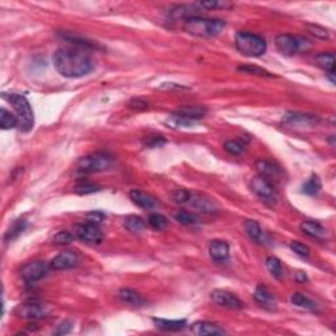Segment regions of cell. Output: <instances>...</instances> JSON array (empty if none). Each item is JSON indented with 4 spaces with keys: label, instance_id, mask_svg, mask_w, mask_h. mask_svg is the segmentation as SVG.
<instances>
[{
    "label": "cell",
    "instance_id": "f35d334b",
    "mask_svg": "<svg viewBox=\"0 0 336 336\" xmlns=\"http://www.w3.org/2000/svg\"><path fill=\"white\" fill-rule=\"evenodd\" d=\"M223 148L231 155H241L244 151V145L239 141H228L225 142Z\"/></svg>",
    "mask_w": 336,
    "mask_h": 336
},
{
    "label": "cell",
    "instance_id": "e0dca14e",
    "mask_svg": "<svg viewBox=\"0 0 336 336\" xmlns=\"http://www.w3.org/2000/svg\"><path fill=\"white\" fill-rule=\"evenodd\" d=\"M192 332L196 335H222L225 329L211 322H196L191 327Z\"/></svg>",
    "mask_w": 336,
    "mask_h": 336
},
{
    "label": "cell",
    "instance_id": "7402d4cb",
    "mask_svg": "<svg viewBox=\"0 0 336 336\" xmlns=\"http://www.w3.org/2000/svg\"><path fill=\"white\" fill-rule=\"evenodd\" d=\"M254 298L257 303H260L261 306H273L274 305L273 294L270 293L268 288H265L264 285H259L255 289Z\"/></svg>",
    "mask_w": 336,
    "mask_h": 336
},
{
    "label": "cell",
    "instance_id": "484cf974",
    "mask_svg": "<svg viewBox=\"0 0 336 336\" xmlns=\"http://www.w3.org/2000/svg\"><path fill=\"white\" fill-rule=\"evenodd\" d=\"M244 229L247 231L248 237L252 239V241L257 242V243H263L264 242V231L261 230L260 225L257 223L256 221H247L244 223Z\"/></svg>",
    "mask_w": 336,
    "mask_h": 336
},
{
    "label": "cell",
    "instance_id": "52a82bcc",
    "mask_svg": "<svg viewBox=\"0 0 336 336\" xmlns=\"http://www.w3.org/2000/svg\"><path fill=\"white\" fill-rule=\"evenodd\" d=\"M274 45L283 55L292 57L302 49V38L292 34H280L276 37Z\"/></svg>",
    "mask_w": 336,
    "mask_h": 336
},
{
    "label": "cell",
    "instance_id": "ac0fdd59",
    "mask_svg": "<svg viewBox=\"0 0 336 336\" xmlns=\"http://www.w3.org/2000/svg\"><path fill=\"white\" fill-rule=\"evenodd\" d=\"M119 298L126 305H130V306H143L145 305V300H143V297L138 293V292H135L133 289H129V288H124L119 292Z\"/></svg>",
    "mask_w": 336,
    "mask_h": 336
},
{
    "label": "cell",
    "instance_id": "d590c367",
    "mask_svg": "<svg viewBox=\"0 0 336 336\" xmlns=\"http://www.w3.org/2000/svg\"><path fill=\"white\" fill-rule=\"evenodd\" d=\"M100 187L96 184H92V183H82V184L76 185L75 188H74V192H75L76 195H92V193H96V192L100 191Z\"/></svg>",
    "mask_w": 336,
    "mask_h": 336
},
{
    "label": "cell",
    "instance_id": "f6af8a7d",
    "mask_svg": "<svg viewBox=\"0 0 336 336\" xmlns=\"http://www.w3.org/2000/svg\"><path fill=\"white\" fill-rule=\"evenodd\" d=\"M129 106L133 109H138V110H142V109H147L148 104L145 101V100H142V99H133L132 101L129 102Z\"/></svg>",
    "mask_w": 336,
    "mask_h": 336
},
{
    "label": "cell",
    "instance_id": "7bdbcfd3",
    "mask_svg": "<svg viewBox=\"0 0 336 336\" xmlns=\"http://www.w3.org/2000/svg\"><path fill=\"white\" fill-rule=\"evenodd\" d=\"M71 328H73V323L63 322L58 326V328L55 329V332L54 333H55V335H66V333H69L70 331H71Z\"/></svg>",
    "mask_w": 336,
    "mask_h": 336
},
{
    "label": "cell",
    "instance_id": "277c9868",
    "mask_svg": "<svg viewBox=\"0 0 336 336\" xmlns=\"http://www.w3.org/2000/svg\"><path fill=\"white\" fill-rule=\"evenodd\" d=\"M235 47L246 57H260L267 51V42L259 34L250 32H238L235 36Z\"/></svg>",
    "mask_w": 336,
    "mask_h": 336
},
{
    "label": "cell",
    "instance_id": "60d3db41",
    "mask_svg": "<svg viewBox=\"0 0 336 336\" xmlns=\"http://www.w3.org/2000/svg\"><path fill=\"white\" fill-rule=\"evenodd\" d=\"M290 248L293 251L294 254H297L298 256L307 257L310 255V248L307 247L306 244L301 243V242H292L290 243Z\"/></svg>",
    "mask_w": 336,
    "mask_h": 336
},
{
    "label": "cell",
    "instance_id": "ee69618b",
    "mask_svg": "<svg viewBox=\"0 0 336 336\" xmlns=\"http://www.w3.org/2000/svg\"><path fill=\"white\" fill-rule=\"evenodd\" d=\"M104 219V214L100 213V211H92V213H89L87 214V222H91V223H100V222Z\"/></svg>",
    "mask_w": 336,
    "mask_h": 336
},
{
    "label": "cell",
    "instance_id": "bcb514c9",
    "mask_svg": "<svg viewBox=\"0 0 336 336\" xmlns=\"http://www.w3.org/2000/svg\"><path fill=\"white\" fill-rule=\"evenodd\" d=\"M296 280L298 281V283H305V281H307V276L303 272H298V273L296 274Z\"/></svg>",
    "mask_w": 336,
    "mask_h": 336
},
{
    "label": "cell",
    "instance_id": "e575fe53",
    "mask_svg": "<svg viewBox=\"0 0 336 336\" xmlns=\"http://www.w3.org/2000/svg\"><path fill=\"white\" fill-rule=\"evenodd\" d=\"M305 28H306L310 34H313V36H315L316 38H319V40H328L329 38L328 30H327L326 28L320 27V25H316V24H306Z\"/></svg>",
    "mask_w": 336,
    "mask_h": 336
},
{
    "label": "cell",
    "instance_id": "603a6c76",
    "mask_svg": "<svg viewBox=\"0 0 336 336\" xmlns=\"http://www.w3.org/2000/svg\"><path fill=\"white\" fill-rule=\"evenodd\" d=\"M316 65L323 69L326 73H335V54L333 53H320L315 57Z\"/></svg>",
    "mask_w": 336,
    "mask_h": 336
},
{
    "label": "cell",
    "instance_id": "ab89813d",
    "mask_svg": "<svg viewBox=\"0 0 336 336\" xmlns=\"http://www.w3.org/2000/svg\"><path fill=\"white\" fill-rule=\"evenodd\" d=\"M198 7L205 8V10H215V8H230L233 7V4L228 3V2H215V0H210V2H201L198 3Z\"/></svg>",
    "mask_w": 336,
    "mask_h": 336
},
{
    "label": "cell",
    "instance_id": "5b68a950",
    "mask_svg": "<svg viewBox=\"0 0 336 336\" xmlns=\"http://www.w3.org/2000/svg\"><path fill=\"white\" fill-rule=\"evenodd\" d=\"M112 165V156L101 152L87 155L78 161V170L84 174H95L108 170Z\"/></svg>",
    "mask_w": 336,
    "mask_h": 336
},
{
    "label": "cell",
    "instance_id": "6da1fadb",
    "mask_svg": "<svg viewBox=\"0 0 336 336\" xmlns=\"http://www.w3.org/2000/svg\"><path fill=\"white\" fill-rule=\"evenodd\" d=\"M54 67L65 78L75 79L88 75L95 69V61L83 47H62L53 55Z\"/></svg>",
    "mask_w": 336,
    "mask_h": 336
},
{
    "label": "cell",
    "instance_id": "d6986e66",
    "mask_svg": "<svg viewBox=\"0 0 336 336\" xmlns=\"http://www.w3.org/2000/svg\"><path fill=\"white\" fill-rule=\"evenodd\" d=\"M300 229L303 234L309 235L311 238H315V239H323L326 237V230L323 228L322 225H319L318 222L314 221H303L300 225Z\"/></svg>",
    "mask_w": 336,
    "mask_h": 336
},
{
    "label": "cell",
    "instance_id": "7c38bea8",
    "mask_svg": "<svg viewBox=\"0 0 336 336\" xmlns=\"http://www.w3.org/2000/svg\"><path fill=\"white\" fill-rule=\"evenodd\" d=\"M79 263V257L75 252L73 251H65L61 252L60 255H57L53 260L50 261V268L53 270H63V269H70L78 265Z\"/></svg>",
    "mask_w": 336,
    "mask_h": 336
},
{
    "label": "cell",
    "instance_id": "7a4b0ae2",
    "mask_svg": "<svg viewBox=\"0 0 336 336\" xmlns=\"http://www.w3.org/2000/svg\"><path fill=\"white\" fill-rule=\"evenodd\" d=\"M184 32L196 37L210 38L222 33L225 29V21L218 19H205V17L195 16L184 20L183 25Z\"/></svg>",
    "mask_w": 336,
    "mask_h": 336
},
{
    "label": "cell",
    "instance_id": "3957f363",
    "mask_svg": "<svg viewBox=\"0 0 336 336\" xmlns=\"http://www.w3.org/2000/svg\"><path fill=\"white\" fill-rule=\"evenodd\" d=\"M3 97L14 106L19 120V129L23 133L30 132L34 126V113L27 97L17 93H3Z\"/></svg>",
    "mask_w": 336,
    "mask_h": 336
},
{
    "label": "cell",
    "instance_id": "4316f807",
    "mask_svg": "<svg viewBox=\"0 0 336 336\" xmlns=\"http://www.w3.org/2000/svg\"><path fill=\"white\" fill-rule=\"evenodd\" d=\"M285 121L289 125L309 126L314 122V117L307 115H301V113H288L287 117H285Z\"/></svg>",
    "mask_w": 336,
    "mask_h": 336
},
{
    "label": "cell",
    "instance_id": "8d00e7d4",
    "mask_svg": "<svg viewBox=\"0 0 336 336\" xmlns=\"http://www.w3.org/2000/svg\"><path fill=\"white\" fill-rule=\"evenodd\" d=\"M238 71L242 73L251 74V75H257V76H265V78H272V74H269L267 70L261 69V67L252 66V65H247V66H239Z\"/></svg>",
    "mask_w": 336,
    "mask_h": 336
},
{
    "label": "cell",
    "instance_id": "83f0119b",
    "mask_svg": "<svg viewBox=\"0 0 336 336\" xmlns=\"http://www.w3.org/2000/svg\"><path fill=\"white\" fill-rule=\"evenodd\" d=\"M0 126L4 130H8V129H14L16 126H19V120H17V116H15L14 113H11L10 110H7L6 108L0 109Z\"/></svg>",
    "mask_w": 336,
    "mask_h": 336
},
{
    "label": "cell",
    "instance_id": "f1b7e54d",
    "mask_svg": "<svg viewBox=\"0 0 336 336\" xmlns=\"http://www.w3.org/2000/svg\"><path fill=\"white\" fill-rule=\"evenodd\" d=\"M25 228H27V222L24 221V219H17V221H15L14 223L11 225V228L8 229L6 235H4V241L6 242L15 241V239H16V238L25 230Z\"/></svg>",
    "mask_w": 336,
    "mask_h": 336
},
{
    "label": "cell",
    "instance_id": "d6a6232c",
    "mask_svg": "<svg viewBox=\"0 0 336 336\" xmlns=\"http://www.w3.org/2000/svg\"><path fill=\"white\" fill-rule=\"evenodd\" d=\"M175 219L179 223L184 225V226H193V225L198 223V217L195 215L193 213H189V211H179L175 214Z\"/></svg>",
    "mask_w": 336,
    "mask_h": 336
},
{
    "label": "cell",
    "instance_id": "2e32d148",
    "mask_svg": "<svg viewBox=\"0 0 336 336\" xmlns=\"http://www.w3.org/2000/svg\"><path fill=\"white\" fill-rule=\"evenodd\" d=\"M129 197L137 206L142 209H152L156 205V200L151 195H148L146 192H142L139 189H133L129 193Z\"/></svg>",
    "mask_w": 336,
    "mask_h": 336
},
{
    "label": "cell",
    "instance_id": "9c48e42d",
    "mask_svg": "<svg viewBox=\"0 0 336 336\" xmlns=\"http://www.w3.org/2000/svg\"><path fill=\"white\" fill-rule=\"evenodd\" d=\"M75 234L80 241L88 244H99L102 241L101 230L97 225L91 222L78 225L75 228Z\"/></svg>",
    "mask_w": 336,
    "mask_h": 336
},
{
    "label": "cell",
    "instance_id": "ffe728a7",
    "mask_svg": "<svg viewBox=\"0 0 336 336\" xmlns=\"http://www.w3.org/2000/svg\"><path fill=\"white\" fill-rule=\"evenodd\" d=\"M154 324L158 328L163 329V331H170V332H174V331H182L183 328H185L187 326V322L184 319L180 320H168V319H161V318H154L152 319Z\"/></svg>",
    "mask_w": 336,
    "mask_h": 336
},
{
    "label": "cell",
    "instance_id": "4dcf8cb0",
    "mask_svg": "<svg viewBox=\"0 0 336 336\" xmlns=\"http://www.w3.org/2000/svg\"><path fill=\"white\" fill-rule=\"evenodd\" d=\"M265 265H267V269L269 270V273L272 274L276 278H281L284 274V268L281 261L274 256H268L267 260H265Z\"/></svg>",
    "mask_w": 336,
    "mask_h": 336
},
{
    "label": "cell",
    "instance_id": "4fadbf2b",
    "mask_svg": "<svg viewBox=\"0 0 336 336\" xmlns=\"http://www.w3.org/2000/svg\"><path fill=\"white\" fill-rule=\"evenodd\" d=\"M256 170L259 172V175L268 179L270 183L280 182L281 179H283V170L278 165L274 164V163H272V161L257 160Z\"/></svg>",
    "mask_w": 336,
    "mask_h": 336
},
{
    "label": "cell",
    "instance_id": "836d02e7",
    "mask_svg": "<svg viewBox=\"0 0 336 336\" xmlns=\"http://www.w3.org/2000/svg\"><path fill=\"white\" fill-rule=\"evenodd\" d=\"M148 225H150L154 230L160 231L164 230V229L167 228L168 221L164 215L159 214V213H154V214H151L148 217Z\"/></svg>",
    "mask_w": 336,
    "mask_h": 336
},
{
    "label": "cell",
    "instance_id": "8fae6325",
    "mask_svg": "<svg viewBox=\"0 0 336 336\" xmlns=\"http://www.w3.org/2000/svg\"><path fill=\"white\" fill-rule=\"evenodd\" d=\"M47 272V265L43 261H32V263H28L27 265H24L21 268V278H23L25 283L28 284H33L36 281L41 280Z\"/></svg>",
    "mask_w": 336,
    "mask_h": 336
},
{
    "label": "cell",
    "instance_id": "cb8c5ba5",
    "mask_svg": "<svg viewBox=\"0 0 336 336\" xmlns=\"http://www.w3.org/2000/svg\"><path fill=\"white\" fill-rule=\"evenodd\" d=\"M290 302L293 303L294 306L300 307V309L310 310V311H316V309H318L314 301H311L309 297L303 296L301 293H294L293 296L290 297Z\"/></svg>",
    "mask_w": 336,
    "mask_h": 336
},
{
    "label": "cell",
    "instance_id": "30bf717a",
    "mask_svg": "<svg viewBox=\"0 0 336 336\" xmlns=\"http://www.w3.org/2000/svg\"><path fill=\"white\" fill-rule=\"evenodd\" d=\"M17 315L23 318V319H41V318H45L49 314V309H47L46 305L40 302H27L23 303L21 306L17 307L16 310Z\"/></svg>",
    "mask_w": 336,
    "mask_h": 336
},
{
    "label": "cell",
    "instance_id": "8992f818",
    "mask_svg": "<svg viewBox=\"0 0 336 336\" xmlns=\"http://www.w3.org/2000/svg\"><path fill=\"white\" fill-rule=\"evenodd\" d=\"M251 189L259 198L264 202L273 205L277 201V193L274 191L273 183H270L268 179L257 175L251 180Z\"/></svg>",
    "mask_w": 336,
    "mask_h": 336
},
{
    "label": "cell",
    "instance_id": "74e56055",
    "mask_svg": "<svg viewBox=\"0 0 336 336\" xmlns=\"http://www.w3.org/2000/svg\"><path fill=\"white\" fill-rule=\"evenodd\" d=\"M74 235L70 234L69 231H60L53 237V243L57 246H67L74 242Z\"/></svg>",
    "mask_w": 336,
    "mask_h": 336
},
{
    "label": "cell",
    "instance_id": "9a60e30c",
    "mask_svg": "<svg viewBox=\"0 0 336 336\" xmlns=\"http://www.w3.org/2000/svg\"><path fill=\"white\" fill-rule=\"evenodd\" d=\"M229 254H230V247L229 244L225 241H211L209 244V255L214 261L217 263H223L229 259Z\"/></svg>",
    "mask_w": 336,
    "mask_h": 336
},
{
    "label": "cell",
    "instance_id": "b9f144b4",
    "mask_svg": "<svg viewBox=\"0 0 336 336\" xmlns=\"http://www.w3.org/2000/svg\"><path fill=\"white\" fill-rule=\"evenodd\" d=\"M192 193L188 192L187 189H178L174 195V200L179 204H188L189 198H191Z\"/></svg>",
    "mask_w": 336,
    "mask_h": 336
},
{
    "label": "cell",
    "instance_id": "d4e9b609",
    "mask_svg": "<svg viewBox=\"0 0 336 336\" xmlns=\"http://www.w3.org/2000/svg\"><path fill=\"white\" fill-rule=\"evenodd\" d=\"M188 204H191L193 208L198 209V210L204 211V213H210V211L215 210V205L213 204L211 200L204 197H198V196H191Z\"/></svg>",
    "mask_w": 336,
    "mask_h": 336
},
{
    "label": "cell",
    "instance_id": "44dd1931",
    "mask_svg": "<svg viewBox=\"0 0 336 336\" xmlns=\"http://www.w3.org/2000/svg\"><path fill=\"white\" fill-rule=\"evenodd\" d=\"M198 4H192V6H178L171 11V16L174 19H189V17H195L198 14Z\"/></svg>",
    "mask_w": 336,
    "mask_h": 336
},
{
    "label": "cell",
    "instance_id": "f546056e",
    "mask_svg": "<svg viewBox=\"0 0 336 336\" xmlns=\"http://www.w3.org/2000/svg\"><path fill=\"white\" fill-rule=\"evenodd\" d=\"M320 189H322V183H320V179L318 175L311 176L302 187L303 193H306V195L309 196L318 195Z\"/></svg>",
    "mask_w": 336,
    "mask_h": 336
},
{
    "label": "cell",
    "instance_id": "ba28073f",
    "mask_svg": "<svg viewBox=\"0 0 336 336\" xmlns=\"http://www.w3.org/2000/svg\"><path fill=\"white\" fill-rule=\"evenodd\" d=\"M211 301L217 303L218 306L225 307V309L230 310H241L244 307V303L242 302L234 293L228 292L223 289H217L213 290L210 294Z\"/></svg>",
    "mask_w": 336,
    "mask_h": 336
},
{
    "label": "cell",
    "instance_id": "1f68e13d",
    "mask_svg": "<svg viewBox=\"0 0 336 336\" xmlns=\"http://www.w3.org/2000/svg\"><path fill=\"white\" fill-rule=\"evenodd\" d=\"M125 228L128 229L130 233L137 234V233H141V231L146 228V223L141 217H137V215H129V217L125 219Z\"/></svg>",
    "mask_w": 336,
    "mask_h": 336
},
{
    "label": "cell",
    "instance_id": "5bb4252c",
    "mask_svg": "<svg viewBox=\"0 0 336 336\" xmlns=\"http://www.w3.org/2000/svg\"><path fill=\"white\" fill-rule=\"evenodd\" d=\"M206 113L202 106H185V108L179 109L176 112L172 113V117L179 121H183L185 124H191L192 121L202 119Z\"/></svg>",
    "mask_w": 336,
    "mask_h": 336
}]
</instances>
